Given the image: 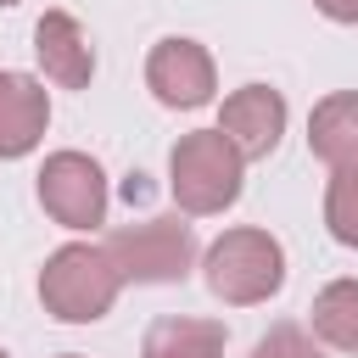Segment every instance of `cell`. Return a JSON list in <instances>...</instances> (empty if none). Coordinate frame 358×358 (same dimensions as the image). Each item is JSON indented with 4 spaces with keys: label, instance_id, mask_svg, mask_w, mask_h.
<instances>
[{
    "label": "cell",
    "instance_id": "cell-1",
    "mask_svg": "<svg viewBox=\"0 0 358 358\" xmlns=\"http://www.w3.org/2000/svg\"><path fill=\"white\" fill-rule=\"evenodd\" d=\"M117 291H123V274H117V263L106 257V246L73 241V246H62V252L45 257L39 296H45V308H50L56 319H67V324H95V319H106L112 302H117Z\"/></svg>",
    "mask_w": 358,
    "mask_h": 358
},
{
    "label": "cell",
    "instance_id": "cell-2",
    "mask_svg": "<svg viewBox=\"0 0 358 358\" xmlns=\"http://www.w3.org/2000/svg\"><path fill=\"white\" fill-rule=\"evenodd\" d=\"M207 291L229 308H252V302H268L285 280V252L268 229H224L207 257Z\"/></svg>",
    "mask_w": 358,
    "mask_h": 358
},
{
    "label": "cell",
    "instance_id": "cell-3",
    "mask_svg": "<svg viewBox=\"0 0 358 358\" xmlns=\"http://www.w3.org/2000/svg\"><path fill=\"white\" fill-rule=\"evenodd\" d=\"M241 151L224 140V129H196L173 145L168 157V190L185 213L207 218V213H224L235 196H241Z\"/></svg>",
    "mask_w": 358,
    "mask_h": 358
},
{
    "label": "cell",
    "instance_id": "cell-4",
    "mask_svg": "<svg viewBox=\"0 0 358 358\" xmlns=\"http://www.w3.org/2000/svg\"><path fill=\"white\" fill-rule=\"evenodd\" d=\"M101 246H106V257L117 263V274L134 280V285H173V280H185V274L196 268V235H190V224H179V218L123 224V229H112Z\"/></svg>",
    "mask_w": 358,
    "mask_h": 358
},
{
    "label": "cell",
    "instance_id": "cell-5",
    "mask_svg": "<svg viewBox=\"0 0 358 358\" xmlns=\"http://www.w3.org/2000/svg\"><path fill=\"white\" fill-rule=\"evenodd\" d=\"M39 201H45V213H50L56 224H67V229H95V224H106V173H101V162L84 157V151H56V157H45V168H39Z\"/></svg>",
    "mask_w": 358,
    "mask_h": 358
},
{
    "label": "cell",
    "instance_id": "cell-6",
    "mask_svg": "<svg viewBox=\"0 0 358 358\" xmlns=\"http://www.w3.org/2000/svg\"><path fill=\"white\" fill-rule=\"evenodd\" d=\"M145 84L162 106H207L213 101V56L196 39H162L145 56Z\"/></svg>",
    "mask_w": 358,
    "mask_h": 358
},
{
    "label": "cell",
    "instance_id": "cell-7",
    "mask_svg": "<svg viewBox=\"0 0 358 358\" xmlns=\"http://www.w3.org/2000/svg\"><path fill=\"white\" fill-rule=\"evenodd\" d=\"M218 129L241 157H268L280 145V134H285V95L268 90V84H241L224 101Z\"/></svg>",
    "mask_w": 358,
    "mask_h": 358
},
{
    "label": "cell",
    "instance_id": "cell-8",
    "mask_svg": "<svg viewBox=\"0 0 358 358\" xmlns=\"http://www.w3.org/2000/svg\"><path fill=\"white\" fill-rule=\"evenodd\" d=\"M50 123V95L28 73H0V157H28Z\"/></svg>",
    "mask_w": 358,
    "mask_h": 358
},
{
    "label": "cell",
    "instance_id": "cell-9",
    "mask_svg": "<svg viewBox=\"0 0 358 358\" xmlns=\"http://www.w3.org/2000/svg\"><path fill=\"white\" fill-rule=\"evenodd\" d=\"M34 56L45 67V78H56L62 90H84L90 73H95V50L84 39V28L67 17V11H45L39 28H34Z\"/></svg>",
    "mask_w": 358,
    "mask_h": 358
},
{
    "label": "cell",
    "instance_id": "cell-10",
    "mask_svg": "<svg viewBox=\"0 0 358 358\" xmlns=\"http://www.w3.org/2000/svg\"><path fill=\"white\" fill-rule=\"evenodd\" d=\"M308 145L330 168H358V90H336L308 117Z\"/></svg>",
    "mask_w": 358,
    "mask_h": 358
},
{
    "label": "cell",
    "instance_id": "cell-11",
    "mask_svg": "<svg viewBox=\"0 0 358 358\" xmlns=\"http://www.w3.org/2000/svg\"><path fill=\"white\" fill-rule=\"evenodd\" d=\"M140 358H224L218 319H157L140 341Z\"/></svg>",
    "mask_w": 358,
    "mask_h": 358
},
{
    "label": "cell",
    "instance_id": "cell-12",
    "mask_svg": "<svg viewBox=\"0 0 358 358\" xmlns=\"http://www.w3.org/2000/svg\"><path fill=\"white\" fill-rule=\"evenodd\" d=\"M313 336L336 352H358V280H330L313 296Z\"/></svg>",
    "mask_w": 358,
    "mask_h": 358
},
{
    "label": "cell",
    "instance_id": "cell-13",
    "mask_svg": "<svg viewBox=\"0 0 358 358\" xmlns=\"http://www.w3.org/2000/svg\"><path fill=\"white\" fill-rule=\"evenodd\" d=\"M324 224L341 246L358 252V168H336V179L324 190Z\"/></svg>",
    "mask_w": 358,
    "mask_h": 358
},
{
    "label": "cell",
    "instance_id": "cell-14",
    "mask_svg": "<svg viewBox=\"0 0 358 358\" xmlns=\"http://www.w3.org/2000/svg\"><path fill=\"white\" fill-rule=\"evenodd\" d=\"M252 358H324V352L313 347V336H308L302 324H274V330L252 347Z\"/></svg>",
    "mask_w": 358,
    "mask_h": 358
},
{
    "label": "cell",
    "instance_id": "cell-15",
    "mask_svg": "<svg viewBox=\"0 0 358 358\" xmlns=\"http://www.w3.org/2000/svg\"><path fill=\"white\" fill-rule=\"evenodd\" d=\"M330 22H358V0H313Z\"/></svg>",
    "mask_w": 358,
    "mask_h": 358
},
{
    "label": "cell",
    "instance_id": "cell-16",
    "mask_svg": "<svg viewBox=\"0 0 358 358\" xmlns=\"http://www.w3.org/2000/svg\"><path fill=\"white\" fill-rule=\"evenodd\" d=\"M0 6H17V0H0Z\"/></svg>",
    "mask_w": 358,
    "mask_h": 358
},
{
    "label": "cell",
    "instance_id": "cell-17",
    "mask_svg": "<svg viewBox=\"0 0 358 358\" xmlns=\"http://www.w3.org/2000/svg\"><path fill=\"white\" fill-rule=\"evenodd\" d=\"M67 358H78V352H67Z\"/></svg>",
    "mask_w": 358,
    "mask_h": 358
},
{
    "label": "cell",
    "instance_id": "cell-18",
    "mask_svg": "<svg viewBox=\"0 0 358 358\" xmlns=\"http://www.w3.org/2000/svg\"><path fill=\"white\" fill-rule=\"evenodd\" d=\"M0 358H11V352H0Z\"/></svg>",
    "mask_w": 358,
    "mask_h": 358
}]
</instances>
